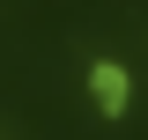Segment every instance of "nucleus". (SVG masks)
Returning <instances> with one entry per match:
<instances>
[{
    "label": "nucleus",
    "instance_id": "nucleus-1",
    "mask_svg": "<svg viewBox=\"0 0 148 140\" xmlns=\"http://www.w3.org/2000/svg\"><path fill=\"white\" fill-rule=\"evenodd\" d=\"M89 96H96V111H104V118H119V111L133 103L126 67H119V59H96V67H89Z\"/></svg>",
    "mask_w": 148,
    "mask_h": 140
}]
</instances>
